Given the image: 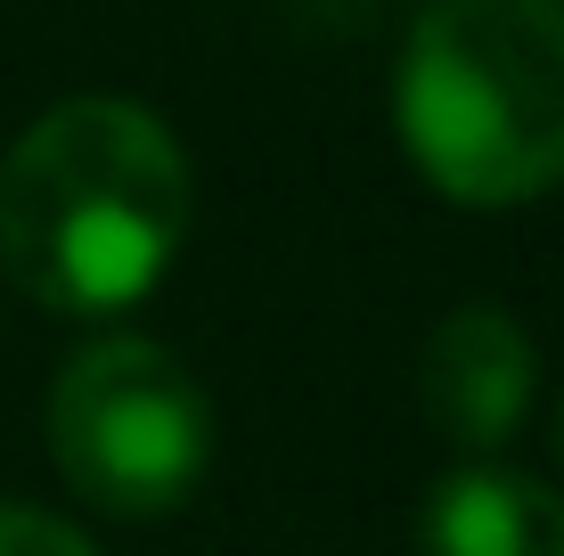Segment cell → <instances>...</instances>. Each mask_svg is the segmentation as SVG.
<instances>
[{
    "mask_svg": "<svg viewBox=\"0 0 564 556\" xmlns=\"http://www.w3.org/2000/svg\"><path fill=\"white\" fill-rule=\"evenodd\" d=\"M556 467H564V410H556Z\"/></svg>",
    "mask_w": 564,
    "mask_h": 556,
    "instance_id": "cell-7",
    "label": "cell"
},
{
    "mask_svg": "<svg viewBox=\"0 0 564 556\" xmlns=\"http://www.w3.org/2000/svg\"><path fill=\"white\" fill-rule=\"evenodd\" d=\"M532 377H540V352L499 303H458L417 352V401L434 417V434L466 458L499 450L516 434Z\"/></svg>",
    "mask_w": 564,
    "mask_h": 556,
    "instance_id": "cell-4",
    "label": "cell"
},
{
    "mask_svg": "<svg viewBox=\"0 0 564 556\" xmlns=\"http://www.w3.org/2000/svg\"><path fill=\"white\" fill-rule=\"evenodd\" d=\"M393 115L442 197H549L564 181V0H425Z\"/></svg>",
    "mask_w": 564,
    "mask_h": 556,
    "instance_id": "cell-2",
    "label": "cell"
},
{
    "mask_svg": "<svg viewBox=\"0 0 564 556\" xmlns=\"http://www.w3.org/2000/svg\"><path fill=\"white\" fill-rule=\"evenodd\" d=\"M425 556H564V491L508 467H458L425 500Z\"/></svg>",
    "mask_w": 564,
    "mask_h": 556,
    "instance_id": "cell-5",
    "label": "cell"
},
{
    "mask_svg": "<svg viewBox=\"0 0 564 556\" xmlns=\"http://www.w3.org/2000/svg\"><path fill=\"white\" fill-rule=\"evenodd\" d=\"M0 556H99V548L42 508H0Z\"/></svg>",
    "mask_w": 564,
    "mask_h": 556,
    "instance_id": "cell-6",
    "label": "cell"
},
{
    "mask_svg": "<svg viewBox=\"0 0 564 556\" xmlns=\"http://www.w3.org/2000/svg\"><path fill=\"white\" fill-rule=\"evenodd\" d=\"M50 458L99 515H172L213 458L205 385L148 336L83 344L50 385Z\"/></svg>",
    "mask_w": 564,
    "mask_h": 556,
    "instance_id": "cell-3",
    "label": "cell"
},
{
    "mask_svg": "<svg viewBox=\"0 0 564 556\" xmlns=\"http://www.w3.org/2000/svg\"><path fill=\"white\" fill-rule=\"evenodd\" d=\"M188 156L140 99H66L0 156V262L66 319L140 303L188 238Z\"/></svg>",
    "mask_w": 564,
    "mask_h": 556,
    "instance_id": "cell-1",
    "label": "cell"
}]
</instances>
